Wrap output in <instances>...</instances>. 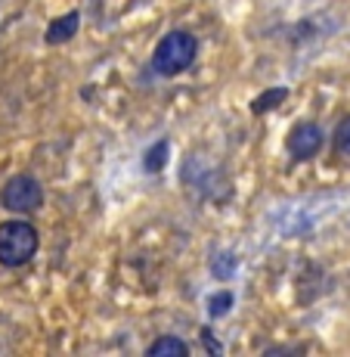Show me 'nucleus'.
Returning a JSON list of instances; mask_svg holds the SVG:
<instances>
[{
	"label": "nucleus",
	"instance_id": "obj_7",
	"mask_svg": "<svg viewBox=\"0 0 350 357\" xmlns=\"http://www.w3.org/2000/svg\"><path fill=\"white\" fill-rule=\"evenodd\" d=\"M332 143H335V155H341V159H350V115L338 121Z\"/></svg>",
	"mask_w": 350,
	"mask_h": 357
},
{
	"label": "nucleus",
	"instance_id": "obj_4",
	"mask_svg": "<svg viewBox=\"0 0 350 357\" xmlns=\"http://www.w3.org/2000/svg\"><path fill=\"white\" fill-rule=\"evenodd\" d=\"M285 146H288V153H292L298 162L313 159V155L322 149V128L313 125V121H301V125L292 128Z\"/></svg>",
	"mask_w": 350,
	"mask_h": 357
},
{
	"label": "nucleus",
	"instance_id": "obj_8",
	"mask_svg": "<svg viewBox=\"0 0 350 357\" xmlns=\"http://www.w3.org/2000/svg\"><path fill=\"white\" fill-rule=\"evenodd\" d=\"M283 100H285V91H283V87H279V91H267L264 97H257L255 102H251V109H255V112H267L273 102H283Z\"/></svg>",
	"mask_w": 350,
	"mask_h": 357
},
{
	"label": "nucleus",
	"instance_id": "obj_2",
	"mask_svg": "<svg viewBox=\"0 0 350 357\" xmlns=\"http://www.w3.org/2000/svg\"><path fill=\"white\" fill-rule=\"evenodd\" d=\"M40 236L29 221H3L0 224V264L3 267H22L38 255Z\"/></svg>",
	"mask_w": 350,
	"mask_h": 357
},
{
	"label": "nucleus",
	"instance_id": "obj_3",
	"mask_svg": "<svg viewBox=\"0 0 350 357\" xmlns=\"http://www.w3.org/2000/svg\"><path fill=\"white\" fill-rule=\"evenodd\" d=\"M0 202H3V208L13 211V215H29V211H38L40 205H44V190H40V183L34 181V177L19 174L3 187Z\"/></svg>",
	"mask_w": 350,
	"mask_h": 357
},
{
	"label": "nucleus",
	"instance_id": "obj_6",
	"mask_svg": "<svg viewBox=\"0 0 350 357\" xmlns=\"http://www.w3.org/2000/svg\"><path fill=\"white\" fill-rule=\"evenodd\" d=\"M149 357H186L189 354V345L183 339H174V335H161L155 339L152 345L146 348Z\"/></svg>",
	"mask_w": 350,
	"mask_h": 357
},
{
	"label": "nucleus",
	"instance_id": "obj_9",
	"mask_svg": "<svg viewBox=\"0 0 350 357\" xmlns=\"http://www.w3.org/2000/svg\"><path fill=\"white\" fill-rule=\"evenodd\" d=\"M164 155H168V143H159V146H155V153H149L146 168H149V171H159L161 165H164Z\"/></svg>",
	"mask_w": 350,
	"mask_h": 357
},
{
	"label": "nucleus",
	"instance_id": "obj_10",
	"mask_svg": "<svg viewBox=\"0 0 350 357\" xmlns=\"http://www.w3.org/2000/svg\"><path fill=\"white\" fill-rule=\"evenodd\" d=\"M230 292H221V295H217V298H211V305H214V307H211V314H214V317H217V314H223L226 311V307H230Z\"/></svg>",
	"mask_w": 350,
	"mask_h": 357
},
{
	"label": "nucleus",
	"instance_id": "obj_1",
	"mask_svg": "<svg viewBox=\"0 0 350 357\" xmlns=\"http://www.w3.org/2000/svg\"><path fill=\"white\" fill-rule=\"evenodd\" d=\"M196 53H198L196 34H189L183 29L168 31L152 53V68L161 75V78H177V75H183L192 63H196Z\"/></svg>",
	"mask_w": 350,
	"mask_h": 357
},
{
	"label": "nucleus",
	"instance_id": "obj_5",
	"mask_svg": "<svg viewBox=\"0 0 350 357\" xmlns=\"http://www.w3.org/2000/svg\"><path fill=\"white\" fill-rule=\"evenodd\" d=\"M78 25H81L78 10L65 13V16H59V19H53L50 22V29H47V40H50V44H65V40H72V34H78Z\"/></svg>",
	"mask_w": 350,
	"mask_h": 357
}]
</instances>
